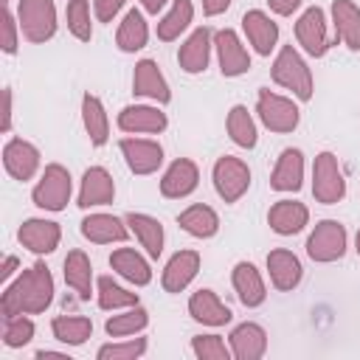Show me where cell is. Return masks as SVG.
<instances>
[{
    "label": "cell",
    "mask_w": 360,
    "mask_h": 360,
    "mask_svg": "<svg viewBox=\"0 0 360 360\" xmlns=\"http://www.w3.org/2000/svg\"><path fill=\"white\" fill-rule=\"evenodd\" d=\"M231 3L233 0H202V14L205 17H219V14H225L231 8Z\"/></svg>",
    "instance_id": "cell-48"
},
{
    "label": "cell",
    "mask_w": 360,
    "mask_h": 360,
    "mask_svg": "<svg viewBox=\"0 0 360 360\" xmlns=\"http://www.w3.org/2000/svg\"><path fill=\"white\" fill-rule=\"evenodd\" d=\"M34 321L28 315H14V318H3V343L8 349H22L25 343H31L34 338Z\"/></svg>",
    "instance_id": "cell-42"
},
{
    "label": "cell",
    "mask_w": 360,
    "mask_h": 360,
    "mask_svg": "<svg viewBox=\"0 0 360 360\" xmlns=\"http://www.w3.org/2000/svg\"><path fill=\"white\" fill-rule=\"evenodd\" d=\"M110 267H112L124 281H129V284H135V287H146V284L152 281V267H149V262H146L138 250H132V248H118V250H112V253H110Z\"/></svg>",
    "instance_id": "cell-32"
},
{
    "label": "cell",
    "mask_w": 360,
    "mask_h": 360,
    "mask_svg": "<svg viewBox=\"0 0 360 360\" xmlns=\"http://www.w3.org/2000/svg\"><path fill=\"white\" fill-rule=\"evenodd\" d=\"M82 124H84V132L90 138L93 146H104L110 141V118H107V110L101 104L98 96L93 93H84L82 96Z\"/></svg>",
    "instance_id": "cell-33"
},
{
    "label": "cell",
    "mask_w": 360,
    "mask_h": 360,
    "mask_svg": "<svg viewBox=\"0 0 360 360\" xmlns=\"http://www.w3.org/2000/svg\"><path fill=\"white\" fill-rule=\"evenodd\" d=\"M3 166H6V172L14 180L25 183V180H31L39 172L42 155H39V149L31 141H25V138H8L6 146H3Z\"/></svg>",
    "instance_id": "cell-12"
},
{
    "label": "cell",
    "mask_w": 360,
    "mask_h": 360,
    "mask_svg": "<svg viewBox=\"0 0 360 360\" xmlns=\"http://www.w3.org/2000/svg\"><path fill=\"white\" fill-rule=\"evenodd\" d=\"M127 225H129V233H135L138 245L146 250V256L158 259L163 253V242H166V233H163V225L160 219L149 217V214H141V211H132L124 217Z\"/></svg>",
    "instance_id": "cell-29"
},
{
    "label": "cell",
    "mask_w": 360,
    "mask_h": 360,
    "mask_svg": "<svg viewBox=\"0 0 360 360\" xmlns=\"http://www.w3.org/2000/svg\"><path fill=\"white\" fill-rule=\"evenodd\" d=\"M267 276H270V284L281 292H290L301 284L304 278V267L298 262V256L287 248H276L267 253Z\"/></svg>",
    "instance_id": "cell-23"
},
{
    "label": "cell",
    "mask_w": 360,
    "mask_h": 360,
    "mask_svg": "<svg viewBox=\"0 0 360 360\" xmlns=\"http://www.w3.org/2000/svg\"><path fill=\"white\" fill-rule=\"evenodd\" d=\"M346 248H349V233L338 219H321L307 236V256L318 264L343 259Z\"/></svg>",
    "instance_id": "cell-8"
},
{
    "label": "cell",
    "mask_w": 360,
    "mask_h": 360,
    "mask_svg": "<svg viewBox=\"0 0 360 360\" xmlns=\"http://www.w3.org/2000/svg\"><path fill=\"white\" fill-rule=\"evenodd\" d=\"M118 149L132 174H155L163 166V146L152 138H121Z\"/></svg>",
    "instance_id": "cell-11"
},
{
    "label": "cell",
    "mask_w": 360,
    "mask_h": 360,
    "mask_svg": "<svg viewBox=\"0 0 360 360\" xmlns=\"http://www.w3.org/2000/svg\"><path fill=\"white\" fill-rule=\"evenodd\" d=\"M132 93L141 96V98H149L155 104H169L172 101V90H169V82L166 76L160 73L158 62L155 59H141L135 65V73H132Z\"/></svg>",
    "instance_id": "cell-19"
},
{
    "label": "cell",
    "mask_w": 360,
    "mask_h": 360,
    "mask_svg": "<svg viewBox=\"0 0 360 360\" xmlns=\"http://www.w3.org/2000/svg\"><path fill=\"white\" fill-rule=\"evenodd\" d=\"M62 276H65V284L76 292V298L90 301V295H93V264H90V256L84 250H70L65 256Z\"/></svg>",
    "instance_id": "cell-30"
},
{
    "label": "cell",
    "mask_w": 360,
    "mask_h": 360,
    "mask_svg": "<svg viewBox=\"0 0 360 360\" xmlns=\"http://www.w3.org/2000/svg\"><path fill=\"white\" fill-rule=\"evenodd\" d=\"M301 186H304V152L287 146V149H281V155L273 166L270 188L281 191V194H290V191H298Z\"/></svg>",
    "instance_id": "cell-26"
},
{
    "label": "cell",
    "mask_w": 360,
    "mask_h": 360,
    "mask_svg": "<svg viewBox=\"0 0 360 360\" xmlns=\"http://www.w3.org/2000/svg\"><path fill=\"white\" fill-rule=\"evenodd\" d=\"M188 315H191L197 323L214 326V329L231 323V318H233L231 307L222 304L219 295H217L214 290H208V287H200L197 292H191V298H188Z\"/></svg>",
    "instance_id": "cell-25"
},
{
    "label": "cell",
    "mask_w": 360,
    "mask_h": 360,
    "mask_svg": "<svg viewBox=\"0 0 360 360\" xmlns=\"http://www.w3.org/2000/svg\"><path fill=\"white\" fill-rule=\"evenodd\" d=\"M354 250H357V256H360V231H357V236H354Z\"/></svg>",
    "instance_id": "cell-52"
},
{
    "label": "cell",
    "mask_w": 360,
    "mask_h": 360,
    "mask_svg": "<svg viewBox=\"0 0 360 360\" xmlns=\"http://www.w3.org/2000/svg\"><path fill=\"white\" fill-rule=\"evenodd\" d=\"M211 51H214V34L205 28V25H200V28H194L188 37H186V42L180 45V51H177V65H180V70H186V73H202L205 68H208V62H211Z\"/></svg>",
    "instance_id": "cell-18"
},
{
    "label": "cell",
    "mask_w": 360,
    "mask_h": 360,
    "mask_svg": "<svg viewBox=\"0 0 360 360\" xmlns=\"http://www.w3.org/2000/svg\"><path fill=\"white\" fill-rule=\"evenodd\" d=\"M53 276L48 264L37 262L28 270H22L11 284H6L0 295V315L14 318V315H39L53 304Z\"/></svg>",
    "instance_id": "cell-1"
},
{
    "label": "cell",
    "mask_w": 360,
    "mask_h": 360,
    "mask_svg": "<svg viewBox=\"0 0 360 360\" xmlns=\"http://www.w3.org/2000/svg\"><path fill=\"white\" fill-rule=\"evenodd\" d=\"M96 301H98L101 309H107V312H118V309L135 307L141 298H138V292L121 287V284L112 281L110 276H101V278L96 281Z\"/></svg>",
    "instance_id": "cell-39"
},
{
    "label": "cell",
    "mask_w": 360,
    "mask_h": 360,
    "mask_svg": "<svg viewBox=\"0 0 360 360\" xmlns=\"http://www.w3.org/2000/svg\"><path fill=\"white\" fill-rule=\"evenodd\" d=\"M17 239H20V245H22L25 250H31V253H37V256H48V253H53V250L59 248V242H62V228H59V222H53V219L31 217V219H25V222L20 225Z\"/></svg>",
    "instance_id": "cell-13"
},
{
    "label": "cell",
    "mask_w": 360,
    "mask_h": 360,
    "mask_svg": "<svg viewBox=\"0 0 360 360\" xmlns=\"http://www.w3.org/2000/svg\"><path fill=\"white\" fill-rule=\"evenodd\" d=\"M34 357H37V360H70V354H65V352H51V349H39Z\"/></svg>",
    "instance_id": "cell-51"
},
{
    "label": "cell",
    "mask_w": 360,
    "mask_h": 360,
    "mask_svg": "<svg viewBox=\"0 0 360 360\" xmlns=\"http://www.w3.org/2000/svg\"><path fill=\"white\" fill-rule=\"evenodd\" d=\"M225 129L231 135V141L242 149H253L256 141H259V129H256V121L253 115L248 112L245 104H233L231 112H228V121H225Z\"/></svg>",
    "instance_id": "cell-37"
},
{
    "label": "cell",
    "mask_w": 360,
    "mask_h": 360,
    "mask_svg": "<svg viewBox=\"0 0 360 360\" xmlns=\"http://www.w3.org/2000/svg\"><path fill=\"white\" fill-rule=\"evenodd\" d=\"M214 51H217L219 73L225 79H236L250 70V53L233 28H219L214 34Z\"/></svg>",
    "instance_id": "cell-10"
},
{
    "label": "cell",
    "mask_w": 360,
    "mask_h": 360,
    "mask_svg": "<svg viewBox=\"0 0 360 360\" xmlns=\"http://www.w3.org/2000/svg\"><path fill=\"white\" fill-rule=\"evenodd\" d=\"M17 22L28 42L42 45L56 34V6L53 0H20L17 3Z\"/></svg>",
    "instance_id": "cell-4"
},
{
    "label": "cell",
    "mask_w": 360,
    "mask_h": 360,
    "mask_svg": "<svg viewBox=\"0 0 360 360\" xmlns=\"http://www.w3.org/2000/svg\"><path fill=\"white\" fill-rule=\"evenodd\" d=\"M191 20H194V3L191 0H172V6H169V11L158 20V39L160 42H174V39H180V34L191 25Z\"/></svg>",
    "instance_id": "cell-35"
},
{
    "label": "cell",
    "mask_w": 360,
    "mask_h": 360,
    "mask_svg": "<svg viewBox=\"0 0 360 360\" xmlns=\"http://www.w3.org/2000/svg\"><path fill=\"white\" fill-rule=\"evenodd\" d=\"M17 270H20V259H17V256H6L3 264H0V281L8 284V278H11Z\"/></svg>",
    "instance_id": "cell-49"
},
{
    "label": "cell",
    "mask_w": 360,
    "mask_h": 360,
    "mask_svg": "<svg viewBox=\"0 0 360 360\" xmlns=\"http://www.w3.org/2000/svg\"><path fill=\"white\" fill-rule=\"evenodd\" d=\"M127 0H93V11L98 22H112L118 17V11L124 8Z\"/></svg>",
    "instance_id": "cell-45"
},
{
    "label": "cell",
    "mask_w": 360,
    "mask_h": 360,
    "mask_svg": "<svg viewBox=\"0 0 360 360\" xmlns=\"http://www.w3.org/2000/svg\"><path fill=\"white\" fill-rule=\"evenodd\" d=\"M256 112H259V121L270 132H278V135L292 132L298 127V121H301L298 104L292 98H287V96H278V93L267 90V87H262L259 96H256Z\"/></svg>",
    "instance_id": "cell-7"
},
{
    "label": "cell",
    "mask_w": 360,
    "mask_h": 360,
    "mask_svg": "<svg viewBox=\"0 0 360 360\" xmlns=\"http://www.w3.org/2000/svg\"><path fill=\"white\" fill-rule=\"evenodd\" d=\"M267 225L278 236H295L309 225V208L298 200H278L267 211Z\"/></svg>",
    "instance_id": "cell-20"
},
{
    "label": "cell",
    "mask_w": 360,
    "mask_h": 360,
    "mask_svg": "<svg viewBox=\"0 0 360 360\" xmlns=\"http://www.w3.org/2000/svg\"><path fill=\"white\" fill-rule=\"evenodd\" d=\"M82 236L93 245H112V242H124L129 236V225H127V219H121L115 214L96 211L82 219Z\"/></svg>",
    "instance_id": "cell-21"
},
{
    "label": "cell",
    "mask_w": 360,
    "mask_h": 360,
    "mask_svg": "<svg viewBox=\"0 0 360 360\" xmlns=\"http://www.w3.org/2000/svg\"><path fill=\"white\" fill-rule=\"evenodd\" d=\"M146 323H149V312H146L141 304H135V307L118 309L112 318H107L104 332H107L110 338H132V335L143 332Z\"/></svg>",
    "instance_id": "cell-38"
},
{
    "label": "cell",
    "mask_w": 360,
    "mask_h": 360,
    "mask_svg": "<svg viewBox=\"0 0 360 360\" xmlns=\"http://www.w3.org/2000/svg\"><path fill=\"white\" fill-rule=\"evenodd\" d=\"M73 194V177L62 163H48L37 180V186L31 188V202L42 211H65Z\"/></svg>",
    "instance_id": "cell-3"
},
{
    "label": "cell",
    "mask_w": 360,
    "mask_h": 360,
    "mask_svg": "<svg viewBox=\"0 0 360 360\" xmlns=\"http://www.w3.org/2000/svg\"><path fill=\"white\" fill-rule=\"evenodd\" d=\"M270 76L278 87L290 90L298 101H309L312 98V90H315V82H312V70L307 65V59L298 53V48L292 45H281L276 59H273V68H270Z\"/></svg>",
    "instance_id": "cell-2"
},
{
    "label": "cell",
    "mask_w": 360,
    "mask_h": 360,
    "mask_svg": "<svg viewBox=\"0 0 360 360\" xmlns=\"http://www.w3.org/2000/svg\"><path fill=\"white\" fill-rule=\"evenodd\" d=\"M166 3H169V0H141L143 11H146V14H155V17H158V14L166 8Z\"/></svg>",
    "instance_id": "cell-50"
},
{
    "label": "cell",
    "mask_w": 360,
    "mask_h": 360,
    "mask_svg": "<svg viewBox=\"0 0 360 360\" xmlns=\"http://www.w3.org/2000/svg\"><path fill=\"white\" fill-rule=\"evenodd\" d=\"M329 11H332L335 37L349 51H360V6H354L352 0H335Z\"/></svg>",
    "instance_id": "cell-28"
},
{
    "label": "cell",
    "mask_w": 360,
    "mask_h": 360,
    "mask_svg": "<svg viewBox=\"0 0 360 360\" xmlns=\"http://www.w3.org/2000/svg\"><path fill=\"white\" fill-rule=\"evenodd\" d=\"M115 200V183L112 174L104 166H90L82 174L79 183V197L76 205L79 208H98V205H110Z\"/></svg>",
    "instance_id": "cell-16"
},
{
    "label": "cell",
    "mask_w": 360,
    "mask_h": 360,
    "mask_svg": "<svg viewBox=\"0 0 360 360\" xmlns=\"http://www.w3.org/2000/svg\"><path fill=\"white\" fill-rule=\"evenodd\" d=\"M51 332L65 346H82L93 335V321L84 315H56L51 321Z\"/></svg>",
    "instance_id": "cell-36"
},
{
    "label": "cell",
    "mask_w": 360,
    "mask_h": 360,
    "mask_svg": "<svg viewBox=\"0 0 360 360\" xmlns=\"http://www.w3.org/2000/svg\"><path fill=\"white\" fill-rule=\"evenodd\" d=\"M228 346L236 360H259L267 352V332L262 323L245 321V323L233 326V332L228 335Z\"/></svg>",
    "instance_id": "cell-27"
},
{
    "label": "cell",
    "mask_w": 360,
    "mask_h": 360,
    "mask_svg": "<svg viewBox=\"0 0 360 360\" xmlns=\"http://www.w3.org/2000/svg\"><path fill=\"white\" fill-rule=\"evenodd\" d=\"M0 132H11V87H3V118Z\"/></svg>",
    "instance_id": "cell-47"
},
{
    "label": "cell",
    "mask_w": 360,
    "mask_h": 360,
    "mask_svg": "<svg viewBox=\"0 0 360 360\" xmlns=\"http://www.w3.org/2000/svg\"><path fill=\"white\" fill-rule=\"evenodd\" d=\"M301 3H304V0H267L270 11L278 14V17H292V14L301 8Z\"/></svg>",
    "instance_id": "cell-46"
},
{
    "label": "cell",
    "mask_w": 360,
    "mask_h": 360,
    "mask_svg": "<svg viewBox=\"0 0 360 360\" xmlns=\"http://www.w3.org/2000/svg\"><path fill=\"white\" fill-rule=\"evenodd\" d=\"M6 6H8V0H6Z\"/></svg>",
    "instance_id": "cell-53"
},
{
    "label": "cell",
    "mask_w": 360,
    "mask_h": 360,
    "mask_svg": "<svg viewBox=\"0 0 360 360\" xmlns=\"http://www.w3.org/2000/svg\"><path fill=\"white\" fill-rule=\"evenodd\" d=\"M312 197L323 205H335L346 197V177L338 163V155L323 149L312 163Z\"/></svg>",
    "instance_id": "cell-5"
},
{
    "label": "cell",
    "mask_w": 360,
    "mask_h": 360,
    "mask_svg": "<svg viewBox=\"0 0 360 360\" xmlns=\"http://www.w3.org/2000/svg\"><path fill=\"white\" fill-rule=\"evenodd\" d=\"M231 284L236 290V298L242 301V307L248 309H256L264 304L267 298V287H264V278L262 273L256 270V264L250 262H236L233 270H231Z\"/></svg>",
    "instance_id": "cell-24"
},
{
    "label": "cell",
    "mask_w": 360,
    "mask_h": 360,
    "mask_svg": "<svg viewBox=\"0 0 360 360\" xmlns=\"http://www.w3.org/2000/svg\"><path fill=\"white\" fill-rule=\"evenodd\" d=\"M177 225L194 239H211L219 231V214L205 202H194L177 214Z\"/></svg>",
    "instance_id": "cell-31"
},
{
    "label": "cell",
    "mask_w": 360,
    "mask_h": 360,
    "mask_svg": "<svg viewBox=\"0 0 360 360\" xmlns=\"http://www.w3.org/2000/svg\"><path fill=\"white\" fill-rule=\"evenodd\" d=\"M65 22H68V31L79 42H90L93 39L90 0H68V6H65Z\"/></svg>",
    "instance_id": "cell-40"
},
{
    "label": "cell",
    "mask_w": 360,
    "mask_h": 360,
    "mask_svg": "<svg viewBox=\"0 0 360 360\" xmlns=\"http://www.w3.org/2000/svg\"><path fill=\"white\" fill-rule=\"evenodd\" d=\"M197 273H200V253L197 250H177L160 273V287L172 295L183 292L197 278Z\"/></svg>",
    "instance_id": "cell-22"
},
{
    "label": "cell",
    "mask_w": 360,
    "mask_h": 360,
    "mask_svg": "<svg viewBox=\"0 0 360 360\" xmlns=\"http://www.w3.org/2000/svg\"><path fill=\"white\" fill-rule=\"evenodd\" d=\"M295 42L301 45V51L307 56L321 59L329 48H332V37H329V22L323 8L309 6L298 20H295Z\"/></svg>",
    "instance_id": "cell-9"
},
{
    "label": "cell",
    "mask_w": 360,
    "mask_h": 360,
    "mask_svg": "<svg viewBox=\"0 0 360 360\" xmlns=\"http://www.w3.org/2000/svg\"><path fill=\"white\" fill-rule=\"evenodd\" d=\"M146 338H127V340H112V343H104L96 357L98 360H138L146 354Z\"/></svg>",
    "instance_id": "cell-41"
},
{
    "label": "cell",
    "mask_w": 360,
    "mask_h": 360,
    "mask_svg": "<svg viewBox=\"0 0 360 360\" xmlns=\"http://www.w3.org/2000/svg\"><path fill=\"white\" fill-rule=\"evenodd\" d=\"M191 352L197 360H231V346L219 335H197L191 338Z\"/></svg>",
    "instance_id": "cell-43"
},
{
    "label": "cell",
    "mask_w": 360,
    "mask_h": 360,
    "mask_svg": "<svg viewBox=\"0 0 360 360\" xmlns=\"http://www.w3.org/2000/svg\"><path fill=\"white\" fill-rule=\"evenodd\" d=\"M242 31L259 56H270L278 45V22L262 8H250L242 14Z\"/></svg>",
    "instance_id": "cell-15"
},
{
    "label": "cell",
    "mask_w": 360,
    "mask_h": 360,
    "mask_svg": "<svg viewBox=\"0 0 360 360\" xmlns=\"http://www.w3.org/2000/svg\"><path fill=\"white\" fill-rule=\"evenodd\" d=\"M146 39H149V25H146V17L141 8H129L124 14V20L118 22V31H115V45L124 51V53H135L141 48H146Z\"/></svg>",
    "instance_id": "cell-34"
},
{
    "label": "cell",
    "mask_w": 360,
    "mask_h": 360,
    "mask_svg": "<svg viewBox=\"0 0 360 360\" xmlns=\"http://www.w3.org/2000/svg\"><path fill=\"white\" fill-rule=\"evenodd\" d=\"M166 127H169L166 112L152 104H127L118 112V129L129 135H160Z\"/></svg>",
    "instance_id": "cell-14"
},
{
    "label": "cell",
    "mask_w": 360,
    "mask_h": 360,
    "mask_svg": "<svg viewBox=\"0 0 360 360\" xmlns=\"http://www.w3.org/2000/svg\"><path fill=\"white\" fill-rule=\"evenodd\" d=\"M211 180H214V191L219 194L222 202H239L248 188H250V169L242 158L233 155H222L217 158L214 169H211Z\"/></svg>",
    "instance_id": "cell-6"
},
{
    "label": "cell",
    "mask_w": 360,
    "mask_h": 360,
    "mask_svg": "<svg viewBox=\"0 0 360 360\" xmlns=\"http://www.w3.org/2000/svg\"><path fill=\"white\" fill-rule=\"evenodd\" d=\"M3 53H17L20 48V22H17V11H11L8 6L3 8V39H0Z\"/></svg>",
    "instance_id": "cell-44"
},
{
    "label": "cell",
    "mask_w": 360,
    "mask_h": 360,
    "mask_svg": "<svg viewBox=\"0 0 360 360\" xmlns=\"http://www.w3.org/2000/svg\"><path fill=\"white\" fill-rule=\"evenodd\" d=\"M200 186V169L191 158H177L160 177V194L166 200H183Z\"/></svg>",
    "instance_id": "cell-17"
}]
</instances>
